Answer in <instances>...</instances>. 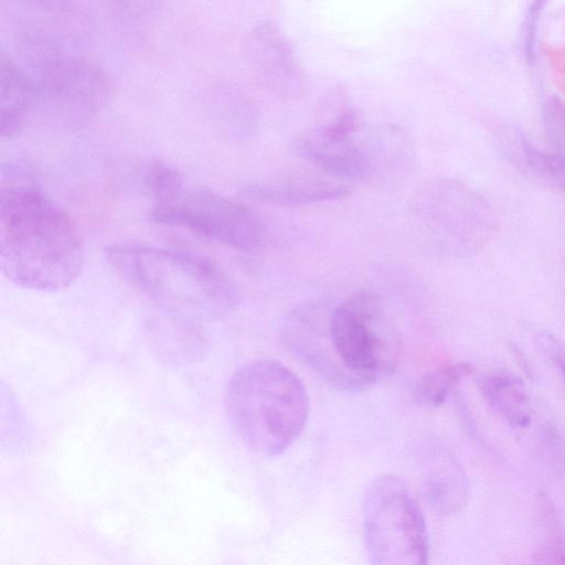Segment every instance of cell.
<instances>
[{
    "instance_id": "obj_5",
    "label": "cell",
    "mask_w": 565,
    "mask_h": 565,
    "mask_svg": "<svg viewBox=\"0 0 565 565\" xmlns=\"http://www.w3.org/2000/svg\"><path fill=\"white\" fill-rule=\"evenodd\" d=\"M330 340L338 360L365 390L391 375L402 355L397 326L371 292L352 295L331 310Z\"/></svg>"
},
{
    "instance_id": "obj_2",
    "label": "cell",
    "mask_w": 565,
    "mask_h": 565,
    "mask_svg": "<svg viewBox=\"0 0 565 565\" xmlns=\"http://www.w3.org/2000/svg\"><path fill=\"white\" fill-rule=\"evenodd\" d=\"M105 257L120 278L173 319L209 322L238 305L236 285L205 256L153 245L113 244L105 248Z\"/></svg>"
},
{
    "instance_id": "obj_4",
    "label": "cell",
    "mask_w": 565,
    "mask_h": 565,
    "mask_svg": "<svg viewBox=\"0 0 565 565\" xmlns=\"http://www.w3.org/2000/svg\"><path fill=\"white\" fill-rule=\"evenodd\" d=\"M407 210L418 244L436 256H469L484 245L492 232L487 201L456 179L425 180L411 194Z\"/></svg>"
},
{
    "instance_id": "obj_6",
    "label": "cell",
    "mask_w": 565,
    "mask_h": 565,
    "mask_svg": "<svg viewBox=\"0 0 565 565\" xmlns=\"http://www.w3.org/2000/svg\"><path fill=\"white\" fill-rule=\"evenodd\" d=\"M363 531L369 559L376 565H425L429 542L422 509L405 482L381 475L363 500Z\"/></svg>"
},
{
    "instance_id": "obj_13",
    "label": "cell",
    "mask_w": 565,
    "mask_h": 565,
    "mask_svg": "<svg viewBox=\"0 0 565 565\" xmlns=\"http://www.w3.org/2000/svg\"><path fill=\"white\" fill-rule=\"evenodd\" d=\"M35 108V92L28 73L7 52L0 54V135L15 137Z\"/></svg>"
},
{
    "instance_id": "obj_18",
    "label": "cell",
    "mask_w": 565,
    "mask_h": 565,
    "mask_svg": "<svg viewBox=\"0 0 565 565\" xmlns=\"http://www.w3.org/2000/svg\"><path fill=\"white\" fill-rule=\"evenodd\" d=\"M473 372L475 366L469 362L448 364L428 372L416 384L414 397L422 406L438 407L451 390Z\"/></svg>"
},
{
    "instance_id": "obj_11",
    "label": "cell",
    "mask_w": 565,
    "mask_h": 565,
    "mask_svg": "<svg viewBox=\"0 0 565 565\" xmlns=\"http://www.w3.org/2000/svg\"><path fill=\"white\" fill-rule=\"evenodd\" d=\"M299 157L338 179L363 180L372 178V167L364 142L353 138L326 136L316 128L297 136L294 141Z\"/></svg>"
},
{
    "instance_id": "obj_24",
    "label": "cell",
    "mask_w": 565,
    "mask_h": 565,
    "mask_svg": "<svg viewBox=\"0 0 565 565\" xmlns=\"http://www.w3.org/2000/svg\"><path fill=\"white\" fill-rule=\"evenodd\" d=\"M533 562L539 564H565V544L559 535L537 547Z\"/></svg>"
},
{
    "instance_id": "obj_20",
    "label": "cell",
    "mask_w": 565,
    "mask_h": 565,
    "mask_svg": "<svg viewBox=\"0 0 565 565\" xmlns=\"http://www.w3.org/2000/svg\"><path fill=\"white\" fill-rule=\"evenodd\" d=\"M550 0H527L520 29V47L529 67L536 63L539 24Z\"/></svg>"
},
{
    "instance_id": "obj_21",
    "label": "cell",
    "mask_w": 565,
    "mask_h": 565,
    "mask_svg": "<svg viewBox=\"0 0 565 565\" xmlns=\"http://www.w3.org/2000/svg\"><path fill=\"white\" fill-rule=\"evenodd\" d=\"M545 136L554 152L565 158V102L550 96L542 108Z\"/></svg>"
},
{
    "instance_id": "obj_3",
    "label": "cell",
    "mask_w": 565,
    "mask_h": 565,
    "mask_svg": "<svg viewBox=\"0 0 565 565\" xmlns=\"http://www.w3.org/2000/svg\"><path fill=\"white\" fill-rule=\"evenodd\" d=\"M228 422L252 451L274 457L285 452L301 434L309 398L300 379L274 360L239 367L225 391Z\"/></svg>"
},
{
    "instance_id": "obj_23",
    "label": "cell",
    "mask_w": 565,
    "mask_h": 565,
    "mask_svg": "<svg viewBox=\"0 0 565 565\" xmlns=\"http://www.w3.org/2000/svg\"><path fill=\"white\" fill-rule=\"evenodd\" d=\"M23 3L51 13L79 14L85 10L86 0H20Z\"/></svg>"
},
{
    "instance_id": "obj_8",
    "label": "cell",
    "mask_w": 565,
    "mask_h": 565,
    "mask_svg": "<svg viewBox=\"0 0 565 565\" xmlns=\"http://www.w3.org/2000/svg\"><path fill=\"white\" fill-rule=\"evenodd\" d=\"M150 216L244 252L260 248L267 237L265 224L247 206L204 189L184 186L172 199L152 204Z\"/></svg>"
},
{
    "instance_id": "obj_16",
    "label": "cell",
    "mask_w": 565,
    "mask_h": 565,
    "mask_svg": "<svg viewBox=\"0 0 565 565\" xmlns=\"http://www.w3.org/2000/svg\"><path fill=\"white\" fill-rule=\"evenodd\" d=\"M364 145L372 167V178L394 183L412 173L416 162L415 146L402 128H381Z\"/></svg>"
},
{
    "instance_id": "obj_7",
    "label": "cell",
    "mask_w": 565,
    "mask_h": 565,
    "mask_svg": "<svg viewBox=\"0 0 565 565\" xmlns=\"http://www.w3.org/2000/svg\"><path fill=\"white\" fill-rule=\"evenodd\" d=\"M26 53L35 107L47 106L67 119H87L109 100V78L88 58L58 52L50 41L28 45Z\"/></svg>"
},
{
    "instance_id": "obj_9",
    "label": "cell",
    "mask_w": 565,
    "mask_h": 565,
    "mask_svg": "<svg viewBox=\"0 0 565 565\" xmlns=\"http://www.w3.org/2000/svg\"><path fill=\"white\" fill-rule=\"evenodd\" d=\"M330 315L319 305L295 309L281 329L285 348L328 385L360 392L365 387L338 360L330 340Z\"/></svg>"
},
{
    "instance_id": "obj_12",
    "label": "cell",
    "mask_w": 565,
    "mask_h": 565,
    "mask_svg": "<svg viewBox=\"0 0 565 565\" xmlns=\"http://www.w3.org/2000/svg\"><path fill=\"white\" fill-rule=\"evenodd\" d=\"M244 192L255 200L288 207L341 200L350 194V189L324 179L279 177L252 182Z\"/></svg>"
},
{
    "instance_id": "obj_14",
    "label": "cell",
    "mask_w": 565,
    "mask_h": 565,
    "mask_svg": "<svg viewBox=\"0 0 565 565\" xmlns=\"http://www.w3.org/2000/svg\"><path fill=\"white\" fill-rule=\"evenodd\" d=\"M422 493L435 513L456 514L468 502L469 489L466 475L454 458L437 454L428 459L423 469Z\"/></svg>"
},
{
    "instance_id": "obj_19",
    "label": "cell",
    "mask_w": 565,
    "mask_h": 565,
    "mask_svg": "<svg viewBox=\"0 0 565 565\" xmlns=\"http://www.w3.org/2000/svg\"><path fill=\"white\" fill-rule=\"evenodd\" d=\"M143 183L153 204L172 199L184 188V180L179 170L162 160H152L148 163Z\"/></svg>"
},
{
    "instance_id": "obj_10",
    "label": "cell",
    "mask_w": 565,
    "mask_h": 565,
    "mask_svg": "<svg viewBox=\"0 0 565 565\" xmlns=\"http://www.w3.org/2000/svg\"><path fill=\"white\" fill-rule=\"evenodd\" d=\"M248 54L260 84L279 97L295 99L306 88L305 74L288 40L271 23H263L249 35Z\"/></svg>"
},
{
    "instance_id": "obj_15",
    "label": "cell",
    "mask_w": 565,
    "mask_h": 565,
    "mask_svg": "<svg viewBox=\"0 0 565 565\" xmlns=\"http://www.w3.org/2000/svg\"><path fill=\"white\" fill-rule=\"evenodd\" d=\"M500 147L505 157L531 180L557 191H565V158L536 148L519 129L501 134Z\"/></svg>"
},
{
    "instance_id": "obj_17",
    "label": "cell",
    "mask_w": 565,
    "mask_h": 565,
    "mask_svg": "<svg viewBox=\"0 0 565 565\" xmlns=\"http://www.w3.org/2000/svg\"><path fill=\"white\" fill-rule=\"evenodd\" d=\"M478 387L487 403L511 427L523 428L532 419V408L525 384L507 371L481 375Z\"/></svg>"
},
{
    "instance_id": "obj_1",
    "label": "cell",
    "mask_w": 565,
    "mask_h": 565,
    "mask_svg": "<svg viewBox=\"0 0 565 565\" xmlns=\"http://www.w3.org/2000/svg\"><path fill=\"white\" fill-rule=\"evenodd\" d=\"M85 263L74 220L22 163L3 164L0 181V268L13 285L42 292L70 288Z\"/></svg>"
},
{
    "instance_id": "obj_22",
    "label": "cell",
    "mask_w": 565,
    "mask_h": 565,
    "mask_svg": "<svg viewBox=\"0 0 565 565\" xmlns=\"http://www.w3.org/2000/svg\"><path fill=\"white\" fill-rule=\"evenodd\" d=\"M543 451L546 459L556 469L565 470V445L562 436L553 426L542 430Z\"/></svg>"
},
{
    "instance_id": "obj_25",
    "label": "cell",
    "mask_w": 565,
    "mask_h": 565,
    "mask_svg": "<svg viewBox=\"0 0 565 565\" xmlns=\"http://www.w3.org/2000/svg\"><path fill=\"white\" fill-rule=\"evenodd\" d=\"M539 341L543 350L551 358L565 381V345L557 338L550 333H541Z\"/></svg>"
}]
</instances>
